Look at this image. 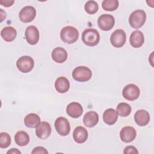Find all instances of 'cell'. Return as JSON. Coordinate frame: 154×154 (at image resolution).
Returning a JSON list of instances; mask_svg holds the SVG:
<instances>
[{"mask_svg": "<svg viewBox=\"0 0 154 154\" xmlns=\"http://www.w3.org/2000/svg\"><path fill=\"white\" fill-rule=\"evenodd\" d=\"M79 37L78 29L72 26H67L63 28L60 31L61 40L67 44H72L77 41Z\"/></svg>", "mask_w": 154, "mask_h": 154, "instance_id": "1", "label": "cell"}, {"mask_svg": "<svg viewBox=\"0 0 154 154\" xmlns=\"http://www.w3.org/2000/svg\"><path fill=\"white\" fill-rule=\"evenodd\" d=\"M82 40L87 46H94L99 42V33L96 29L87 28L82 33Z\"/></svg>", "mask_w": 154, "mask_h": 154, "instance_id": "2", "label": "cell"}, {"mask_svg": "<svg viewBox=\"0 0 154 154\" xmlns=\"http://www.w3.org/2000/svg\"><path fill=\"white\" fill-rule=\"evenodd\" d=\"M146 20V14L143 10H136L129 16V23L131 27L138 29L143 26Z\"/></svg>", "mask_w": 154, "mask_h": 154, "instance_id": "3", "label": "cell"}, {"mask_svg": "<svg viewBox=\"0 0 154 154\" xmlns=\"http://www.w3.org/2000/svg\"><path fill=\"white\" fill-rule=\"evenodd\" d=\"M92 76L91 70L86 66H78L72 72V77L78 82H86L90 80Z\"/></svg>", "mask_w": 154, "mask_h": 154, "instance_id": "4", "label": "cell"}, {"mask_svg": "<svg viewBox=\"0 0 154 154\" xmlns=\"http://www.w3.org/2000/svg\"><path fill=\"white\" fill-rule=\"evenodd\" d=\"M34 66V61L32 58L25 55L20 57L16 62V66L19 71L22 73L31 72Z\"/></svg>", "mask_w": 154, "mask_h": 154, "instance_id": "5", "label": "cell"}, {"mask_svg": "<svg viewBox=\"0 0 154 154\" xmlns=\"http://www.w3.org/2000/svg\"><path fill=\"white\" fill-rule=\"evenodd\" d=\"M140 90L138 87L134 84L126 85L123 89L122 95L123 97L130 101H133L138 98Z\"/></svg>", "mask_w": 154, "mask_h": 154, "instance_id": "6", "label": "cell"}, {"mask_svg": "<svg viewBox=\"0 0 154 154\" xmlns=\"http://www.w3.org/2000/svg\"><path fill=\"white\" fill-rule=\"evenodd\" d=\"M55 128L57 133L61 136L69 135L70 131V126L69 121L64 117H59L55 121Z\"/></svg>", "mask_w": 154, "mask_h": 154, "instance_id": "7", "label": "cell"}, {"mask_svg": "<svg viewBox=\"0 0 154 154\" xmlns=\"http://www.w3.org/2000/svg\"><path fill=\"white\" fill-rule=\"evenodd\" d=\"M126 40L125 32L121 29L114 31L110 37V42L115 48H121L124 46Z\"/></svg>", "mask_w": 154, "mask_h": 154, "instance_id": "8", "label": "cell"}, {"mask_svg": "<svg viewBox=\"0 0 154 154\" xmlns=\"http://www.w3.org/2000/svg\"><path fill=\"white\" fill-rule=\"evenodd\" d=\"M99 27L103 31L111 29L115 24V19L113 16L109 14H103L97 19Z\"/></svg>", "mask_w": 154, "mask_h": 154, "instance_id": "9", "label": "cell"}, {"mask_svg": "<svg viewBox=\"0 0 154 154\" xmlns=\"http://www.w3.org/2000/svg\"><path fill=\"white\" fill-rule=\"evenodd\" d=\"M36 16V10L32 6L28 5L24 7L20 11L19 17L20 21L24 23L32 22Z\"/></svg>", "mask_w": 154, "mask_h": 154, "instance_id": "10", "label": "cell"}, {"mask_svg": "<svg viewBox=\"0 0 154 154\" xmlns=\"http://www.w3.org/2000/svg\"><path fill=\"white\" fill-rule=\"evenodd\" d=\"M25 37L28 43L31 45H36L39 40L38 29L34 25L28 26L25 32Z\"/></svg>", "mask_w": 154, "mask_h": 154, "instance_id": "11", "label": "cell"}, {"mask_svg": "<svg viewBox=\"0 0 154 154\" xmlns=\"http://www.w3.org/2000/svg\"><path fill=\"white\" fill-rule=\"evenodd\" d=\"M137 136V132L135 128L132 126H125L120 132V137L125 143H131L134 141Z\"/></svg>", "mask_w": 154, "mask_h": 154, "instance_id": "12", "label": "cell"}, {"mask_svg": "<svg viewBox=\"0 0 154 154\" xmlns=\"http://www.w3.org/2000/svg\"><path fill=\"white\" fill-rule=\"evenodd\" d=\"M51 131V126L48 122H42L36 127L35 134L40 139H46L50 136Z\"/></svg>", "mask_w": 154, "mask_h": 154, "instance_id": "13", "label": "cell"}, {"mask_svg": "<svg viewBox=\"0 0 154 154\" xmlns=\"http://www.w3.org/2000/svg\"><path fill=\"white\" fill-rule=\"evenodd\" d=\"M66 112L70 117L76 119L82 114L83 108L78 102H71L66 107Z\"/></svg>", "mask_w": 154, "mask_h": 154, "instance_id": "14", "label": "cell"}, {"mask_svg": "<svg viewBox=\"0 0 154 154\" xmlns=\"http://www.w3.org/2000/svg\"><path fill=\"white\" fill-rule=\"evenodd\" d=\"M134 120L138 126H144L150 121V114L144 109L138 110L134 114Z\"/></svg>", "mask_w": 154, "mask_h": 154, "instance_id": "15", "label": "cell"}, {"mask_svg": "<svg viewBox=\"0 0 154 154\" xmlns=\"http://www.w3.org/2000/svg\"><path fill=\"white\" fill-rule=\"evenodd\" d=\"M73 138L77 143H83L88 138V132L83 126H77L73 132Z\"/></svg>", "mask_w": 154, "mask_h": 154, "instance_id": "16", "label": "cell"}, {"mask_svg": "<svg viewBox=\"0 0 154 154\" xmlns=\"http://www.w3.org/2000/svg\"><path fill=\"white\" fill-rule=\"evenodd\" d=\"M51 57L55 63H63L67 58V52L63 48L57 47L52 51Z\"/></svg>", "mask_w": 154, "mask_h": 154, "instance_id": "17", "label": "cell"}, {"mask_svg": "<svg viewBox=\"0 0 154 154\" xmlns=\"http://www.w3.org/2000/svg\"><path fill=\"white\" fill-rule=\"evenodd\" d=\"M129 42L131 45L135 48H138L141 47L144 42L143 32L139 30H135L133 31L130 35Z\"/></svg>", "mask_w": 154, "mask_h": 154, "instance_id": "18", "label": "cell"}, {"mask_svg": "<svg viewBox=\"0 0 154 154\" xmlns=\"http://www.w3.org/2000/svg\"><path fill=\"white\" fill-rule=\"evenodd\" d=\"M99 122L98 114L93 111H90L85 114L83 117L84 125L88 128H93Z\"/></svg>", "mask_w": 154, "mask_h": 154, "instance_id": "19", "label": "cell"}, {"mask_svg": "<svg viewBox=\"0 0 154 154\" xmlns=\"http://www.w3.org/2000/svg\"><path fill=\"white\" fill-rule=\"evenodd\" d=\"M55 88L60 93H66L70 88L69 81L64 76H60L55 82Z\"/></svg>", "mask_w": 154, "mask_h": 154, "instance_id": "20", "label": "cell"}, {"mask_svg": "<svg viewBox=\"0 0 154 154\" xmlns=\"http://www.w3.org/2000/svg\"><path fill=\"white\" fill-rule=\"evenodd\" d=\"M118 119V114L117 111L113 108H108L106 109L103 114V122L108 125H114Z\"/></svg>", "mask_w": 154, "mask_h": 154, "instance_id": "21", "label": "cell"}, {"mask_svg": "<svg viewBox=\"0 0 154 154\" xmlns=\"http://www.w3.org/2000/svg\"><path fill=\"white\" fill-rule=\"evenodd\" d=\"M1 35L5 42H12L16 37L17 31L16 29L12 26H5L2 29L1 31Z\"/></svg>", "mask_w": 154, "mask_h": 154, "instance_id": "22", "label": "cell"}, {"mask_svg": "<svg viewBox=\"0 0 154 154\" xmlns=\"http://www.w3.org/2000/svg\"><path fill=\"white\" fill-rule=\"evenodd\" d=\"M40 123V117L35 113H30L24 118L25 125L29 128H36Z\"/></svg>", "mask_w": 154, "mask_h": 154, "instance_id": "23", "label": "cell"}, {"mask_svg": "<svg viewBox=\"0 0 154 154\" xmlns=\"http://www.w3.org/2000/svg\"><path fill=\"white\" fill-rule=\"evenodd\" d=\"M14 141L19 146H25L29 142V135L25 131H19L14 135Z\"/></svg>", "mask_w": 154, "mask_h": 154, "instance_id": "24", "label": "cell"}, {"mask_svg": "<svg viewBox=\"0 0 154 154\" xmlns=\"http://www.w3.org/2000/svg\"><path fill=\"white\" fill-rule=\"evenodd\" d=\"M116 111L121 117H127L131 112V106L125 102H121L117 106Z\"/></svg>", "mask_w": 154, "mask_h": 154, "instance_id": "25", "label": "cell"}, {"mask_svg": "<svg viewBox=\"0 0 154 154\" xmlns=\"http://www.w3.org/2000/svg\"><path fill=\"white\" fill-rule=\"evenodd\" d=\"M119 1L117 0H104L102 2V7L105 11H114L119 7Z\"/></svg>", "mask_w": 154, "mask_h": 154, "instance_id": "26", "label": "cell"}, {"mask_svg": "<svg viewBox=\"0 0 154 154\" xmlns=\"http://www.w3.org/2000/svg\"><path fill=\"white\" fill-rule=\"evenodd\" d=\"M84 9L88 14H94L98 11L99 5L94 1H88L84 5Z\"/></svg>", "mask_w": 154, "mask_h": 154, "instance_id": "27", "label": "cell"}, {"mask_svg": "<svg viewBox=\"0 0 154 154\" xmlns=\"http://www.w3.org/2000/svg\"><path fill=\"white\" fill-rule=\"evenodd\" d=\"M11 144V137L7 132L0 134V147L4 149L8 147Z\"/></svg>", "mask_w": 154, "mask_h": 154, "instance_id": "28", "label": "cell"}, {"mask_svg": "<svg viewBox=\"0 0 154 154\" xmlns=\"http://www.w3.org/2000/svg\"><path fill=\"white\" fill-rule=\"evenodd\" d=\"M123 153L128 154V153H138V151L136 147L133 146H128L124 149Z\"/></svg>", "mask_w": 154, "mask_h": 154, "instance_id": "29", "label": "cell"}, {"mask_svg": "<svg viewBox=\"0 0 154 154\" xmlns=\"http://www.w3.org/2000/svg\"><path fill=\"white\" fill-rule=\"evenodd\" d=\"M32 154H37V153H42V154H48V150L43 147L42 146H38L33 149L32 151L31 152Z\"/></svg>", "mask_w": 154, "mask_h": 154, "instance_id": "30", "label": "cell"}, {"mask_svg": "<svg viewBox=\"0 0 154 154\" xmlns=\"http://www.w3.org/2000/svg\"><path fill=\"white\" fill-rule=\"evenodd\" d=\"M14 2V1L13 0H1L0 1V4L5 7H9L11 6Z\"/></svg>", "mask_w": 154, "mask_h": 154, "instance_id": "31", "label": "cell"}, {"mask_svg": "<svg viewBox=\"0 0 154 154\" xmlns=\"http://www.w3.org/2000/svg\"><path fill=\"white\" fill-rule=\"evenodd\" d=\"M7 154H9V153H11V154H20L21 153V152L20 150H19L17 149H16V148H13V149H11L10 150H8L7 152Z\"/></svg>", "mask_w": 154, "mask_h": 154, "instance_id": "32", "label": "cell"}]
</instances>
